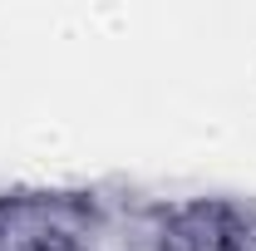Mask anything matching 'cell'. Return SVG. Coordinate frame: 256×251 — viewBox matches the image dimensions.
Masks as SVG:
<instances>
[{
	"label": "cell",
	"instance_id": "6da1fadb",
	"mask_svg": "<svg viewBox=\"0 0 256 251\" xmlns=\"http://www.w3.org/2000/svg\"><path fill=\"white\" fill-rule=\"evenodd\" d=\"M246 217L226 202H188L162 226V251H246Z\"/></svg>",
	"mask_w": 256,
	"mask_h": 251
}]
</instances>
